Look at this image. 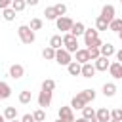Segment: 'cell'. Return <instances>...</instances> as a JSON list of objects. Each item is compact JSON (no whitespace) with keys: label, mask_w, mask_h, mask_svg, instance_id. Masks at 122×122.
I'll use <instances>...</instances> for the list:
<instances>
[{"label":"cell","mask_w":122,"mask_h":122,"mask_svg":"<svg viewBox=\"0 0 122 122\" xmlns=\"http://www.w3.org/2000/svg\"><path fill=\"white\" fill-rule=\"evenodd\" d=\"M76 95H78V97H80V99H82L86 105H90V103L95 99V92H93L92 88H88V90H82V92H78Z\"/></svg>","instance_id":"cell-7"},{"label":"cell","mask_w":122,"mask_h":122,"mask_svg":"<svg viewBox=\"0 0 122 122\" xmlns=\"http://www.w3.org/2000/svg\"><path fill=\"white\" fill-rule=\"evenodd\" d=\"M67 71H69V74H71V76H78V74H80V71H82V65H78L76 61H72V63H69Z\"/></svg>","instance_id":"cell-24"},{"label":"cell","mask_w":122,"mask_h":122,"mask_svg":"<svg viewBox=\"0 0 122 122\" xmlns=\"http://www.w3.org/2000/svg\"><path fill=\"white\" fill-rule=\"evenodd\" d=\"M2 114H4V118L10 120V122H11V120H17V109H15V107H6Z\"/></svg>","instance_id":"cell-20"},{"label":"cell","mask_w":122,"mask_h":122,"mask_svg":"<svg viewBox=\"0 0 122 122\" xmlns=\"http://www.w3.org/2000/svg\"><path fill=\"white\" fill-rule=\"evenodd\" d=\"M17 34H19V38H21V42L23 44H32L34 42V32L29 29V25H21L19 29H17Z\"/></svg>","instance_id":"cell-2"},{"label":"cell","mask_w":122,"mask_h":122,"mask_svg":"<svg viewBox=\"0 0 122 122\" xmlns=\"http://www.w3.org/2000/svg\"><path fill=\"white\" fill-rule=\"evenodd\" d=\"M55 122H63V120H59V118H57V120H55Z\"/></svg>","instance_id":"cell-45"},{"label":"cell","mask_w":122,"mask_h":122,"mask_svg":"<svg viewBox=\"0 0 122 122\" xmlns=\"http://www.w3.org/2000/svg\"><path fill=\"white\" fill-rule=\"evenodd\" d=\"M50 48H53L55 51L61 50V48H63V36H61V34H53V36L50 38Z\"/></svg>","instance_id":"cell-18"},{"label":"cell","mask_w":122,"mask_h":122,"mask_svg":"<svg viewBox=\"0 0 122 122\" xmlns=\"http://www.w3.org/2000/svg\"><path fill=\"white\" fill-rule=\"evenodd\" d=\"M116 93V84L114 82H105L103 84V95L105 97H112Z\"/></svg>","instance_id":"cell-19"},{"label":"cell","mask_w":122,"mask_h":122,"mask_svg":"<svg viewBox=\"0 0 122 122\" xmlns=\"http://www.w3.org/2000/svg\"><path fill=\"white\" fill-rule=\"evenodd\" d=\"M111 120H118V122H122V109H114V111H111Z\"/></svg>","instance_id":"cell-36"},{"label":"cell","mask_w":122,"mask_h":122,"mask_svg":"<svg viewBox=\"0 0 122 122\" xmlns=\"http://www.w3.org/2000/svg\"><path fill=\"white\" fill-rule=\"evenodd\" d=\"M72 23H74V21H72L71 17H67V15H65V17H57V21H55V25H57V30H61V32H65V34L71 30Z\"/></svg>","instance_id":"cell-4"},{"label":"cell","mask_w":122,"mask_h":122,"mask_svg":"<svg viewBox=\"0 0 122 122\" xmlns=\"http://www.w3.org/2000/svg\"><path fill=\"white\" fill-rule=\"evenodd\" d=\"M107 29H109V23L97 15V19H95V30L99 32V30H107Z\"/></svg>","instance_id":"cell-30"},{"label":"cell","mask_w":122,"mask_h":122,"mask_svg":"<svg viewBox=\"0 0 122 122\" xmlns=\"http://www.w3.org/2000/svg\"><path fill=\"white\" fill-rule=\"evenodd\" d=\"M95 118H97L99 122H111V111H109L107 107H101V109L95 111Z\"/></svg>","instance_id":"cell-13"},{"label":"cell","mask_w":122,"mask_h":122,"mask_svg":"<svg viewBox=\"0 0 122 122\" xmlns=\"http://www.w3.org/2000/svg\"><path fill=\"white\" fill-rule=\"evenodd\" d=\"M101 19H105L109 25H111V21L114 19V6L112 4H105L103 8H101V15H99Z\"/></svg>","instance_id":"cell-5"},{"label":"cell","mask_w":122,"mask_h":122,"mask_svg":"<svg viewBox=\"0 0 122 122\" xmlns=\"http://www.w3.org/2000/svg\"><path fill=\"white\" fill-rule=\"evenodd\" d=\"M10 95H11V88H10V84L0 80V99H8Z\"/></svg>","instance_id":"cell-21"},{"label":"cell","mask_w":122,"mask_h":122,"mask_svg":"<svg viewBox=\"0 0 122 122\" xmlns=\"http://www.w3.org/2000/svg\"><path fill=\"white\" fill-rule=\"evenodd\" d=\"M55 61L59 63V65H63V67H69V63H72V57H71V53L67 51V50H57L55 51Z\"/></svg>","instance_id":"cell-3"},{"label":"cell","mask_w":122,"mask_h":122,"mask_svg":"<svg viewBox=\"0 0 122 122\" xmlns=\"http://www.w3.org/2000/svg\"><path fill=\"white\" fill-rule=\"evenodd\" d=\"M2 17H4L6 21H13V19H15V11H13L11 8H8V10L2 11Z\"/></svg>","instance_id":"cell-35"},{"label":"cell","mask_w":122,"mask_h":122,"mask_svg":"<svg viewBox=\"0 0 122 122\" xmlns=\"http://www.w3.org/2000/svg\"><path fill=\"white\" fill-rule=\"evenodd\" d=\"M10 8L17 13V11H23V10L27 8V2H25V0H11V6H10Z\"/></svg>","instance_id":"cell-25"},{"label":"cell","mask_w":122,"mask_h":122,"mask_svg":"<svg viewBox=\"0 0 122 122\" xmlns=\"http://www.w3.org/2000/svg\"><path fill=\"white\" fill-rule=\"evenodd\" d=\"M30 101H32V93H30L29 90L19 92V103H21V105H29Z\"/></svg>","instance_id":"cell-22"},{"label":"cell","mask_w":122,"mask_h":122,"mask_svg":"<svg viewBox=\"0 0 122 122\" xmlns=\"http://www.w3.org/2000/svg\"><path fill=\"white\" fill-rule=\"evenodd\" d=\"M11 6V0H0V10L4 11V10H8Z\"/></svg>","instance_id":"cell-37"},{"label":"cell","mask_w":122,"mask_h":122,"mask_svg":"<svg viewBox=\"0 0 122 122\" xmlns=\"http://www.w3.org/2000/svg\"><path fill=\"white\" fill-rule=\"evenodd\" d=\"M53 10H55V13H57V17H65V11H67V6H65V4H55V6H53Z\"/></svg>","instance_id":"cell-34"},{"label":"cell","mask_w":122,"mask_h":122,"mask_svg":"<svg viewBox=\"0 0 122 122\" xmlns=\"http://www.w3.org/2000/svg\"><path fill=\"white\" fill-rule=\"evenodd\" d=\"M99 53H101V57H111V55H114L116 53V50H114V46L111 44V42H107V44H103L101 48H99Z\"/></svg>","instance_id":"cell-14"},{"label":"cell","mask_w":122,"mask_h":122,"mask_svg":"<svg viewBox=\"0 0 122 122\" xmlns=\"http://www.w3.org/2000/svg\"><path fill=\"white\" fill-rule=\"evenodd\" d=\"M21 122H34V118H32V114H23Z\"/></svg>","instance_id":"cell-38"},{"label":"cell","mask_w":122,"mask_h":122,"mask_svg":"<svg viewBox=\"0 0 122 122\" xmlns=\"http://www.w3.org/2000/svg\"><path fill=\"white\" fill-rule=\"evenodd\" d=\"M111 122H118V120H111Z\"/></svg>","instance_id":"cell-47"},{"label":"cell","mask_w":122,"mask_h":122,"mask_svg":"<svg viewBox=\"0 0 122 122\" xmlns=\"http://www.w3.org/2000/svg\"><path fill=\"white\" fill-rule=\"evenodd\" d=\"M84 107H86V103H84L78 95H74V97H72V101H71V109H80V111H82Z\"/></svg>","instance_id":"cell-31"},{"label":"cell","mask_w":122,"mask_h":122,"mask_svg":"<svg viewBox=\"0 0 122 122\" xmlns=\"http://www.w3.org/2000/svg\"><path fill=\"white\" fill-rule=\"evenodd\" d=\"M109 30H112V32H122V19L120 17H114L112 21H111V25H109Z\"/></svg>","instance_id":"cell-23"},{"label":"cell","mask_w":122,"mask_h":122,"mask_svg":"<svg viewBox=\"0 0 122 122\" xmlns=\"http://www.w3.org/2000/svg\"><path fill=\"white\" fill-rule=\"evenodd\" d=\"M59 120L63 122H74V112L71 107H61L59 109Z\"/></svg>","instance_id":"cell-6"},{"label":"cell","mask_w":122,"mask_h":122,"mask_svg":"<svg viewBox=\"0 0 122 122\" xmlns=\"http://www.w3.org/2000/svg\"><path fill=\"white\" fill-rule=\"evenodd\" d=\"M42 25H44V23H42V19L34 17V19H30V25H29V29L34 32V30H40V29H42Z\"/></svg>","instance_id":"cell-32"},{"label":"cell","mask_w":122,"mask_h":122,"mask_svg":"<svg viewBox=\"0 0 122 122\" xmlns=\"http://www.w3.org/2000/svg\"><path fill=\"white\" fill-rule=\"evenodd\" d=\"M109 74H111L114 80H120V78H122V63H118V61L111 63V67H109Z\"/></svg>","instance_id":"cell-8"},{"label":"cell","mask_w":122,"mask_h":122,"mask_svg":"<svg viewBox=\"0 0 122 122\" xmlns=\"http://www.w3.org/2000/svg\"><path fill=\"white\" fill-rule=\"evenodd\" d=\"M11 122H21V120H11Z\"/></svg>","instance_id":"cell-46"},{"label":"cell","mask_w":122,"mask_h":122,"mask_svg":"<svg viewBox=\"0 0 122 122\" xmlns=\"http://www.w3.org/2000/svg\"><path fill=\"white\" fill-rule=\"evenodd\" d=\"M95 67H93V63H86V65H82V71H80V74L84 76V78H93L95 76Z\"/></svg>","instance_id":"cell-15"},{"label":"cell","mask_w":122,"mask_h":122,"mask_svg":"<svg viewBox=\"0 0 122 122\" xmlns=\"http://www.w3.org/2000/svg\"><path fill=\"white\" fill-rule=\"evenodd\" d=\"M82 118H86L88 122H90L92 118H95V109H93V107H88V105H86V107L82 109Z\"/></svg>","instance_id":"cell-28"},{"label":"cell","mask_w":122,"mask_h":122,"mask_svg":"<svg viewBox=\"0 0 122 122\" xmlns=\"http://www.w3.org/2000/svg\"><path fill=\"white\" fill-rule=\"evenodd\" d=\"M42 57L48 59V61H55V50L50 48V46H46V48L42 50Z\"/></svg>","instance_id":"cell-26"},{"label":"cell","mask_w":122,"mask_h":122,"mask_svg":"<svg viewBox=\"0 0 122 122\" xmlns=\"http://www.w3.org/2000/svg\"><path fill=\"white\" fill-rule=\"evenodd\" d=\"M84 30H86L84 23H82V21H76V23H72V27H71L69 34H72L74 38H78V36H82V34H84Z\"/></svg>","instance_id":"cell-11"},{"label":"cell","mask_w":122,"mask_h":122,"mask_svg":"<svg viewBox=\"0 0 122 122\" xmlns=\"http://www.w3.org/2000/svg\"><path fill=\"white\" fill-rule=\"evenodd\" d=\"M90 122H99V120H97V118H92V120H90Z\"/></svg>","instance_id":"cell-43"},{"label":"cell","mask_w":122,"mask_h":122,"mask_svg":"<svg viewBox=\"0 0 122 122\" xmlns=\"http://www.w3.org/2000/svg\"><path fill=\"white\" fill-rule=\"evenodd\" d=\"M53 90H55V80L46 78V80L42 82V92H50V93H53Z\"/></svg>","instance_id":"cell-27"},{"label":"cell","mask_w":122,"mask_h":122,"mask_svg":"<svg viewBox=\"0 0 122 122\" xmlns=\"http://www.w3.org/2000/svg\"><path fill=\"white\" fill-rule=\"evenodd\" d=\"M63 50H67L69 53H76L80 48H78V38H74L72 34H63Z\"/></svg>","instance_id":"cell-1"},{"label":"cell","mask_w":122,"mask_h":122,"mask_svg":"<svg viewBox=\"0 0 122 122\" xmlns=\"http://www.w3.org/2000/svg\"><path fill=\"white\" fill-rule=\"evenodd\" d=\"M93 67H95V71H109L111 61H109L107 57H99V59L93 61Z\"/></svg>","instance_id":"cell-17"},{"label":"cell","mask_w":122,"mask_h":122,"mask_svg":"<svg viewBox=\"0 0 122 122\" xmlns=\"http://www.w3.org/2000/svg\"><path fill=\"white\" fill-rule=\"evenodd\" d=\"M74 122H88V120H86V118H82V116H80V118H76V120H74Z\"/></svg>","instance_id":"cell-41"},{"label":"cell","mask_w":122,"mask_h":122,"mask_svg":"<svg viewBox=\"0 0 122 122\" xmlns=\"http://www.w3.org/2000/svg\"><path fill=\"white\" fill-rule=\"evenodd\" d=\"M38 105H40L42 109H48V107L51 105V93H50V92H40V93H38Z\"/></svg>","instance_id":"cell-10"},{"label":"cell","mask_w":122,"mask_h":122,"mask_svg":"<svg viewBox=\"0 0 122 122\" xmlns=\"http://www.w3.org/2000/svg\"><path fill=\"white\" fill-rule=\"evenodd\" d=\"M44 15H46V19H48V21H57V13H55L53 6H48V8L44 10Z\"/></svg>","instance_id":"cell-29"},{"label":"cell","mask_w":122,"mask_h":122,"mask_svg":"<svg viewBox=\"0 0 122 122\" xmlns=\"http://www.w3.org/2000/svg\"><path fill=\"white\" fill-rule=\"evenodd\" d=\"M118 38H120V42H122V32H118Z\"/></svg>","instance_id":"cell-44"},{"label":"cell","mask_w":122,"mask_h":122,"mask_svg":"<svg viewBox=\"0 0 122 122\" xmlns=\"http://www.w3.org/2000/svg\"><path fill=\"white\" fill-rule=\"evenodd\" d=\"M25 2H27L29 6H36V4H38V0H25Z\"/></svg>","instance_id":"cell-40"},{"label":"cell","mask_w":122,"mask_h":122,"mask_svg":"<svg viewBox=\"0 0 122 122\" xmlns=\"http://www.w3.org/2000/svg\"><path fill=\"white\" fill-rule=\"evenodd\" d=\"M99 38V32L95 30V29H86L84 30V42H86V46H90L92 42H95Z\"/></svg>","instance_id":"cell-12"},{"label":"cell","mask_w":122,"mask_h":122,"mask_svg":"<svg viewBox=\"0 0 122 122\" xmlns=\"http://www.w3.org/2000/svg\"><path fill=\"white\" fill-rule=\"evenodd\" d=\"M32 118H34V122H44V120H46V112H44V109L34 111V112H32Z\"/></svg>","instance_id":"cell-33"},{"label":"cell","mask_w":122,"mask_h":122,"mask_svg":"<svg viewBox=\"0 0 122 122\" xmlns=\"http://www.w3.org/2000/svg\"><path fill=\"white\" fill-rule=\"evenodd\" d=\"M116 59H118V63H122V48L116 51Z\"/></svg>","instance_id":"cell-39"},{"label":"cell","mask_w":122,"mask_h":122,"mask_svg":"<svg viewBox=\"0 0 122 122\" xmlns=\"http://www.w3.org/2000/svg\"><path fill=\"white\" fill-rule=\"evenodd\" d=\"M0 122H6V118H4V114H0Z\"/></svg>","instance_id":"cell-42"},{"label":"cell","mask_w":122,"mask_h":122,"mask_svg":"<svg viewBox=\"0 0 122 122\" xmlns=\"http://www.w3.org/2000/svg\"><path fill=\"white\" fill-rule=\"evenodd\" d=\"M23 74H25V69H23V65L15 63V65H11V67H10V76H11L13 80H19V78H23Z\"/></svg>","instance_id":"cell-9"},{"label":"cell","mask_w":122,"mask_h":122,"mask_svg":"<svg viewBox=\"0 0 122 122\" xmlns=\"http://www.w3.org/2000/svg\"><path fill=\"white\" fill-rule=\"evenodd\" d=\"M74 61H76L78 65H86V63H92V61H90V55H88V50H82V48H80V50L76 51V59H74Z\"/></svg>","instance_id":"cell-16"}]
</instances>
